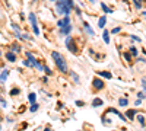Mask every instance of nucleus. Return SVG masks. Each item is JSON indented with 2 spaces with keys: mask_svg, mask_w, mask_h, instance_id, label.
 Masks as SVG:
<instances>
[{
  "mask_svg": "<svg viewBox=\"0 0 146 131\" xmlns=\"http://www.w3.org/2000/svg\"><path fill=\"white\" fill-rule=\"evenodd\" d=\"M145 16H146V12H145Z\"/></svg>",
  "mask_w": 146,
  "mask_h": 131,
  "instance_id": "nucleus-25",
  "label": "nucleus"
},
{
  "mask_svg": "<svg viewBox=\"0 0 146 131\" xmlns=\"http://www.w3.org/2000/svg\"><path fill=\"white\" fill-rule=\"evenodd\" d=\"M67 23H70V20H69V18L66 16L63 20H58V26H60V28H63V26H66V25H67Z\"/></svg>",
  "mask_w": 146,
  "mask_h": 131,
  "instance_id": "nucleus-6",
  "label": "nucleus"
},
{
  "mask_svg": "<svg viewBox=\"0 0 146 131\" xmlns=\"http://www.w3.org/2000/svg\"><path fill=\"white\" fill-rule=\"evenodd\" d=\"M36 109H38V105H36V103H32V106H31V111H32V112H35Z\"/></svg>",
  "mask_w": 146,
  "mask_h": 131,
  "instance_id": "nucleus-15",
  "label": "nucleus"
},
{
  "mask_svg": "<svg viewBox=\"0 0 146 131\" xmlns=\"http://www.w3.org/2000/svg\"><path fill=\"white\" fill-rule=\"evenodd\" d=\"M10 93H12V95H16V93H19V89H13Z\"/></svg>",
  "mask_w": 146,
  "mask_h": 131,
  "instance_id": "nucleus-20",
  "label": "nucleus"
},
{
  "mask_svg": "<svg viewBox=\"0 0 146 131\" xmlns=\"http://www.w3.org/2000/svg\"><path fill=\"white\" fill-rule=\"evenodd\" d=\"M118 31H120V28H114V29H113V32H114V34H117Z\"/></svg>",
  "mask_w": 146,
  "mask_h": 131,
  "instance_id": "nucleus-24",
  "label": "nucleus"
},
{
  "mask_svg": "<svg viewBox=\"0 0 146 131\" xmlns=\"http://www.w3.org/2000/svg\"><path fill=\"white\" fill-rule=\"evenodd\" d=\"M133 115H135V111H129V112H127V117H129V118L133 117Z\"/></svg>",
  "mask_w": 146,
  "mask_h": 131,
  "instance_id": "nucleus-19",
  "label": "nucleus"
},
{
  "mask_svg": "<svg viewBox=\"0 0 146 131\" xmlns=\"http://www.w3.org/2000/svg\"><path fill=\"white\" fill-rule=\"evenodd\" d=\"M29 20H31V25H32V29H34L35 35H38V34H40V29H38V25H36V19H35L34 13L29 15Z\"/></svg>",
  "mask_w": 146,
  "mask_h": 131,
  "instance_id": "nucleus-3",
  "label": "nucleus"
},
{
  "mask_svg": "<svg viewBox=\"0 0 146 131\" xmlns=\"http://www.w3.org/2000/svg\"><path fill=\"white\" fill-rule=\"evenodd\" d=\"M29 101H31L32 103L35 102V95H34V93H31V95H29Z\"/></svg>",
  "mask_w": 146,
  "mask_h": 131,
  "instance_id": "nucleus-17",
  "label": "nucleus"
},
{
  "mask_svg": "<svg viewBox=\"0 0 146 131\" xmlns=\"http://www.w3.org/2000/svg\"><path fill=\"white\" fill-rule=\"evenodd\" d=\"M51 57L56 60V64H57L58 70H60V71H63V73H67V64H66V61H64L63 55H62V54H58L57 51H53V53H51Z\"/></svg>",
  "mask_w": 146,
  "mask_h": 131,
  "instance_id": "nucleus-1",
  "label": "nucleus"
},
{
  "mask_svg": "<svg viewBox=\"0 0 146 131\" xmlns=\"http://www.w3.org/2000/svg\"><path fill=\"white\" fill-rule=\"evenodd\" d=\"M131 54H133V55H136V54H137V51H136V48H131Z\"/></svg>",
  "mask_w": 146,
  "mask_h": 131,
  "instance_id": "nucleus-21",
  "label": "nucleus"
},
{
  "mask_svg": "<svg viewBox=\"0 0 146 131\" xmlns=\"http://www.w3.org/2000/svg\"><path fill=\"white\" fill-rule=\"evenodd\" d=\"M6 58H7L9 61H15V60H16L15 54H12V53H7V54H6Z\"/></svg>",
  "mask_w": 146,
  "mask_h": 131,
  "instance_id": "nucleus-9",
  "label": "nucleus"
},
{
  "mask_svg": "<svg viewBox=\"0 0 146 131\" xmlns=\"http://www.w3.org/2000/svg\"><path fill=\"white\" fill-rule=\"evenodd\" d=\"M70 29H72V26L67 23L66 26H63V28H62V31H60V32H62V34H69V32H70Z\"/></svg>",
  "mask_w": 146,
  "mask_h": 131,
  "instance_id": "nucleus-7",
  "label": "nucleus"
},
{
  "mask_svg": "<svg viewBox=\"0 0 146 131\" xmlns=\"http://www.w3.org/2000/svg\"><path fill=\"white\" fill-rule=\"evenodd\" d=\"M100 74L107 77V79H111V73H108V71H100Z\"/></svg>",
  "mask_w": 146,
  "mask_h": 131,
  "instance_id": "nucleus-10",
  "label": "nucleus"
},
{
  "mask_svg": "<svg viewBox=\"0 0 146 131\" xmlns=\"http://www.w3.org/2000/svg\"><path fill=\"white\" fill-rule=\"evenodd\" d=\"M105 22H107V19H105V16H102V18H100V22H98V26H100V28H104V26H105Z\"/></svg>",
  "mask_w": 146,
  "mask_h": 131,
  "instance_id": "nucleus-8",
  "label": "nucleus"
},
{
  "mask_svg": "<svg viewBox=\"0 0 146 131\" xmlns=\"http://www.w3.org/2000/svg\"><path fill=\"white\" fill-rule=\"evenodd\" d=\"M133 2H135V6L136 7H140L142 6V0H133Z\"/></svg>",
  "mask_w": 146,
  "mask_h": 131,
  "instance_id": "nucleus-14",
  "label": "nucleus"
},
{
  "mask_svg": "<svg viewBox=\"0 0 146 131\" xmlns=\"http://www.w3.org/2000/svg\"><path fill=\"white\" fill-rule=\"evenodd\" d=\"M137 120H139V122H140V124H145V120H143V117H142V115H139V117H137Z\"/></svg>",
  "mask_w": 146,
  "mask_h": 131,
  "instance_id": "nucleus-18",
  "label": "nucleus"
},
{
  "mask_svg": "<svg viewBox=\"0 0 146 131\" xmlns=\"http://www.w3.org/2000/svg\"><path fill=\"white\" fill-rule=\"evenodd\" d=\"M6 77H7V71H3V74L0 76V80H2V82H5V80H6Z\"/></svg>",
  "mask_w": 146,
  "mask_h": 131,
  "instance_id": "nucleus-13",
  "label": "nucleus"
},
{
  "mask_svg": "<svg viewBox=\"0 0 146 131\" xmlns=\"http://www.w3.org/2000/svg\"><path fill=\"white\" fill-rule=\"evenodd\" d=\"M102 37H104V41H105V42L108 44V42H110V38H108V32H107V31H105V32L102 34Z\"/></svg>",
  "mask_w": 146,
  "mask_h": 131,
  "instance_id": "nucleus-12",
  "label": "nucleus"
},
{
  "mask_svg": "<svg viewBox=\"0 0 146 131\" xmlns=\"http://www.w3.org/2000/svg\"><path fill=\"white\" fill-rule=\"evenodd\" d=\"M72 9V0H58L57 2V10L60 13L67 15Z\"/></svg>",
  "mask_w": 146,
  "mask_h": 131,
  "instance_id": "nucleus-2",
  "label": "nucleus"
},
{
  "mask_svg": "<svg viewBox=\"0 0 146 131\" xmlns=\"http://www.w3.org/2000/svg\"><path fill=\"white\" fill-rule=\"evenodd\" d=\"M102 9H104V10H105V12H110V9H108V7H107V6H105V5H102Z\"/></svg>",
  "mask_w": 146,
  "mask_h": 131,
  "instance_id": "nucleus-22",
  "label": "nucleus"
},
{
  "mask_svg": "<svg viewBox=\"0 0 146 131\" xmlns=\"http://www.w3.org/2000/svg\"><path fill=\"white\" fill-rule=\"evenodd\" d=\"M94 86H95V89H102L104 88V83L100 79H94Z\"/></svg>",
  "mask_w": 146,
  "mask_h": 131,
  "instance_id": "nucleus-5",
  "label": "nucleus"
},
{
  "mask_svg": "<svg viewBox=\"0 0 146 131\" xmlns=\"http://www.w3.org/2000/svg\"><path fill=\"white\" fill-rule=\"evenodd\" d=\"M72 76H73V79H75V80H79V77H78L75 73H72Z\"/></svg>",
  "mask_w": 146,
  "mask_h": 131,
  "instance_id": "nucleus-23",
  "label": "nucleus"
},
{
  "mask_svg": "<svg viewBox=\"0 0 146 131\" xmlns=\"http://www.w3.org/2000/svg\"><path fill=\"white\" fill-rule=\"evenodd\" d=\"M92 105H94V106H100V105H102V101H101V99H94Z\"/></svg>",
  "mask_w": 146,
  "mask_h": 131,
  "instance_id": "nucleus-11",
  "label": "nucleus"
},
{
  "mask_svg": "<svg viewBox=\"0 0 146 131\" xmlns=\"http://www.w3.org/2000/svg\"><path fill=\"white\" fill-rule=\"evenodd\" d=\"M120 105H121V106H126V105H127V101H126V99H120Z\"/></svg>",
  "mask_w": 146,
  "mask_h": 131,
  "instance_id": "nucleus-16",
  "label": "nucleus"
},
{
  "mask_svg": "<svg viewBox=\"0 0 146 131\" xmlns=\"http://www.w3.org/2000/svg\"><path fill=\"white\" fill-rule=\"evenodd\" d=\"M66 45H67V48H69L72 53H78V47L75 45V41H73L72 38H67V39H66Z\"/></svg>",
  "mask_w": 146,
  "mask_h": 131,
  "instance_id": "nucleus-4",
  "label": "nucleus"
}]
</instances>
